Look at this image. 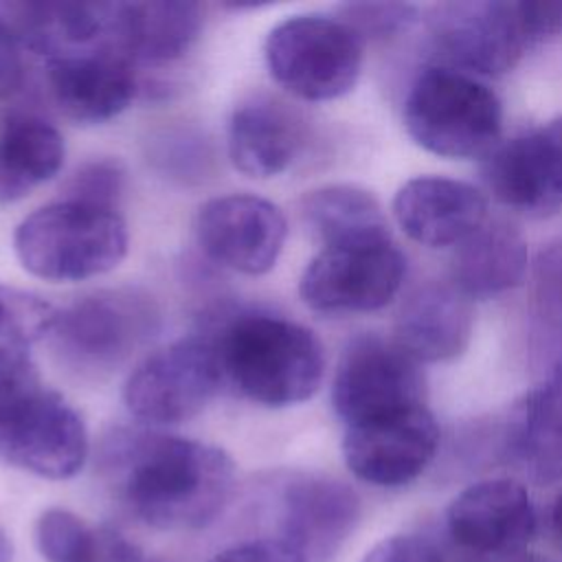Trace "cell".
<instances>
[{"label":"cell","mask_w":562,"mask_h":562,"mask_svg":"<svg viewBox=\"0 0 562 562\" xmlns=\"http://www.w3.org/2000/svg\"><path fill=\"white\" fill-rule=\"evenodd\" d=\"M222 382L211 336H189L143 358L123 384V402L145 424H180L202 413Z\"/></svg>","instance_id":"52a82bcc"},{"label":"cell","mask_w":562,"mask_h":562,"mask_svg":"<svg viewBox=\"0 0 562 562\" xmlns=\"http://www.w3.org/2000/svg\"><path fill=\"white\" fill-rule=\"evenodd\" d=\"M64 136L35 114H13L0 132V204L22 200L59 173Z\"/></svg>","instance_id":"cb8c5ba5"},{"label":"cell","mask_w":562,"mask_h":562,"mask_svg":"<svg viewBox=\"0 0 562 562\" xmlns=\"http://www.w3.org/2000/svg\"><path fill=\"white\" fill-rule=\"evenodd\" d=\"M518 11L531 46L562 33V0H518Z\"/></svg>","instance_id":"836d02e7"},{"label":"cell","mask_w":562,"mask_h":562,"mask_svg":"<svg viewBox=\"0 0 562 562\" xmlns=\"http://www.w3.org/2000/svg\"><path fill=\"white\" fill-rule=\"evenodd\" d=\"M404 347L375 334L353 338L342 351L334 384L331 404L347 424L373 422L424 404L426 380Z\"/></svg>","instance_id":"ba28073f"},{"label":"cell","mask_w":562,"mask_h":562,"mask_svg":"<svg viewBox=\"0 0 562 562\" xmlns=\"http://www.w3.org/2000/svg\"><path fill=\"white\" fill-rule=\"evenodd\" d=\"M195 241L206 259L241 274L270 272L283 250L288 222L283 211L252 193L206 200L193 222Z\"/></svg>","instance_id":"8fae6325"},{"label":"cell","mask_w":562,"mask_h":562,"mask_svg":"<svg viewBox=\"0 0 562 562\" xmlns=\"http://www.w3.org/2000/svg\"><path fill=\"white\" fill-rule=\"evenodd\" d=\"M200 29L202 9L195 2H114V48L130 61H173L191 48Z\"/></svg>","instance_id":"ffe728a7"},{"label":"cell","mask_w":562,"mask_h":562,"mask_svg":"<svg viewBox=\"0 0 562 562\" xmlns=\"http://www.w3.org/2000/svg\"><path fill=\"white\" fill-rule=\"evenodd\" d=\"M454 544L474 555L522 553L538 527L529 492L514 479H485L459 492L446 512Z\"/></svg>","instance_id":"2e32d148"},{"label":"cell","mask_w":562,"mask_h":562,"mask_svg":"<svg viewBox=\"0 0 562 562\" xmlns=\"http://www.w3.org/2000/svg\"><path fill=\"white\" fill-rule=\"evenodd\" d=\"M158 310L140 290H99L57 310L48 338L72 369L101 373L121 367L158 331Z\"/></svg>","instance_id":"8992f818"},{"label":"cell","mask_w":562,"mask_h":562,"mask_svg":"<svg viewBox=\"0 0 562 562\" xmlns=\"http://www.w3.org/2000/svg\"><path fill=\"white\" fill-rule=\"evenodd\" d=\"M99 470L130 514L162 531L211 525L235 485V463L222 448L156 430L110 432Z\"/></svg>","instance_id":"6da1fadb"},{"label":"cell","mask_w":562,"mask_h":562,"mask_svg":"<svg viewBox=\"0 0 562 562\" xmlns=\"http://www.w3.org/2000/svg\"><path fill=\"white\" fill-rule=\"evenodd\" d=\"M551 384L562 391V360H560V364L555 367V375H553V382H551Z\"/></svg>","instance_id":"f35d334b"},{"label":"cell","mask_w":562,"mask_h":562,"mask_svg":"<svg viewBox=\"0 0 562 562\" xmlns=\"http://www.w3.org/2000/svg\"><path fill=\"white\" fill-rule=\"evenodd\" d=\"M439 446V426L422 404L373 422L347 426L342 457L364 483L397 487L417 479Z\"/></svg>","instance_id":"4fadbf2b"},{"label":"cell","mask_w":562,"mask_h":562,"mask_svg":"<svg viewBox=\"0 0 562 562\" xmlns=\"http://www.w3.org/2000/svg\"><path fill=\"white\" fill-rule=\"evenodd\" d=\"M483 180L507 209L544 217L562 209V116L498 143L483 162Z\"/></svg>","instance_id":"9a60e30c"},{"label":"cell","mask_w":562,"mask_h":562,"mask_svg":"<svg viewBox=\"0 0 562 562\" xmlns=\"http://www.w3.org/2000/svg\"><path fill=\"white\" fill-rule=\"evenodd\" d=\"M211 562H307V558L281 538L263 536L235 542Z\"/></svg>","instance_id":"1f68e13d"},{"label":"cell","mask_w":562,"mask_h":562,"mask_svg":"<svg viewBox=\"0 0 562 562\" xmlns=\"http://www.w3.org/2000/svg\"><path fill=\"white\" fill-rule=\"evenodd\" d=\"M57 310L33 292L0 285V345L26 349L48 336Z\"/></svg>","instance_id":"484cf974"},{"label":"cell","mask_w":562,"mask_h":562,"mask_svg":"<svg viewBox=\"0 0 562 562\" xmlns=\"http://www.w3.org/2000/svg\"><path fill=\"white\" fill-rule=\"evenodd\" d=\"M88 452L81 415L46 386L0 428V457L42 479H72L86 465Z\"/></svg>","instance_id":"7c38bea8"},{"label":"cell","mask_w":562,"mask_h":562,"mask_svg":"<svg viewBox=\"0 0 562 562\" xmlns=\"http://www.w3.org/2000/svg\"><path fill=\"white\" fill-rule=\"evenodd\" d=\"M503 562H553L549 558H542V555H533V553H518V555H512Z\"/></svg>","instance_id":"8d00e7d4"},{"label":"cell","mask_w":562,"mask_h":562,"mask_svg":"<svg viewBox=\"0 0 562 562\" xmlns=\"http://www.w3.org/2000/svg\"><path fill=\"white\" fill-rule=\"evenodd\" d=\"M270 77L303 101L347 94L362 70V40L340 20L318 13L277 22L263 42Z\"/></svg>","instance_id":"5b68a950"},{"label":"cell","mask_w":562,"mask_h":562,"mask_svg":"<svg viewBox=\"0 0 562 562\" xmlns=\"http://www.w3.org/2000/svg\"><path fill=\"white\" fill-rule=\"evenodd\" d=\"M75 562H158L112 527H92Z\"/></svg>","instance_id":"4dcf8cb0"},{"label":"cell","mask_w":562,"mask_h":562,"mask_svg":"<svg viewBox=\"0 0 562 562\" xmlns=\"http://www.w3.org/2000/svg\"><path fill=\"white\" fill-rule=\"evenodd\" d=\"M125 173L116 160H90L81 165L66 184V200L116 209Z\"/></svg>","instance_id":"f546056e"},{"label":"cell","mask_w":562,"mask_h":562,"mask_svg":"<svg viewBox=\"0 0 562 562\" xmlns=\"http://www.w3.org/2000/svg\"><path fill=\"white\" fill-rule=\"evenodd\" d=\"M360 516L349 485L325 474H288L274 492L279 536L307 562H327L338 553Z\"/></svg>","instance_id":"5bb4252c"},{"label":"cell","mask_w":562,"mask_h":562,"mask_svg":"<svg viewBox=\"0 0 562 562\" xmlns=\"http://www.w3.org/2000/svg\"><path fill=\"white\" fill-rule=\"evenodd\" d=\"M226 145L237 171L250 178H274L294 162L303 145V127L281 103L257 99L235 108Z\"/></svg>","instance_id":"44dd1931"},{"label":"cell","mask_w":562,"mask_h":562,"mask_svg":"<svg viewBox=\"0 0 562 562\" xmlns=\"http://www.w3.org/2000/svg\"><path fill=\"white\" fill-rule=\"evenodd\" d=\"M22 83V57L13 35L0 24V99L13 94Z\"/></svg>","instance_id":"e575fe53"},{"label":"cell","mask_w":562,"mask_h":562,"mask_svg":"<svg viewBox=\"0 0 562 562\" xmlns=\"http://www.w3.org/2000/svg\"><path fill=\"white\" fill-rule=\"evenodd\" d=\"M549 518H551V533H553V538H555L558 547L562 549V490H560V492H558V496L553 498V505H551V514H549Z\"/></svg>","instance_id":"d590c367"},{"label":"cell","mask_w":562,"mask_h":562,"mask_svg":"<svg viewBox=\"0 0 562 562\" xmlns=\"http://www.w3.org/2000/svg\"><path fill=\"white\" fill-rule=\"evenodd\" d=\"M0 562H11V542L7 540L2 529H0Z\"/></svg>","instance_id":"74e56055"},{"label":"cell","mask_w":562,"mask_h":562,"mask_svg":"<svg viewBox=\"0 0 562 562\" xmlns=\"http://www.w3.org/2000/svg\"><path fill=\"white\" fill-rule=\"evenodd\" d=\"M393 215L402 231L424 246H459L487 220V202L468 182L419 176L400 187Z\"/></svg>","instance_id":"ac0fdd59"},{"label":"cell","mask_w":562,"mask_h":562,"mask_svg":"<svg viewBox=\"0 0 562 562\" xmlns=\"http://www.w3.org/2000/svg\"><path fill=\"white\" fill-rule=\"evenodd\" d=\"M301 215L325 246L391 241L380 202L356 184H327L305 193Z\"/></svg>","instance_id":"d4e9b609"},{"label":"cell","mask_w":562,"mask_h":562,"mask_svg":"<svg viewBox=\"0 0 562 562\" xmlns=\"http://www.w3.org/2000/svg\"><path fill=\"white\" fill-rule=\"evenodd\" d=\"M404 125L424 149L443 158H485L501 138L503 108L479 79L454 68H426L404 103Z\"/></svg>","instance_id":"277c9868"},{"label":"cell","mask_w":562,"mask_h":562,"mask_svg":"<svg viewBox=\"0 0 562 562\" xmlns=\"http://www.w3.org/2000/svg\"><path fill=\"white\" fill-rule=\"evenodd\" d=\"M527 270V241L503 220H485L452 257L454 288L487 299L516 288Z\"/></svg>","instance_id":"7402d4cb"},{"label":"cell","mask_w":562,"mask_h":562,"mask_svg":"<svg viewBox=\"0 0 562 562\" xmlns=\"http://www.w3.org/2000/svg\"><path fill=\"white\" fill-rule=\"evenodd\" d=\"M222 378L246 400L285 408L307 402L325 375L316 334L268 312H239L211 336Z\"/></svg>","instance_id":"7a4b0ae2"},{"label":"cell","mask_w":562,"mask_h":562,"mask_svg":"<svg viewBox=\"0 0 562 562\" xmlns=\"http://www.w3.org/2000/svg\"><path fill=\"white\" fill-rule=\"evenodd\" d=\"M53 101L77 123H105L136 97L132 61L112 48L77 50L46 59Z\"/></svg>","instance_id":"e0dca14e"},{"label":"cell","mask_w":562,"mask_h":562,"mask_svg":"<svg viewBox=\"0 0 562 562\" xmlns=\"http://www.w3.org/2000/svg\"><path fill=\"white\" fill-rule=\"evenodd\" d=\"M92 525L64 507H50L35 522V542L46 562H75Z\"/></svg>","instance_id":"4316f807"},{"label":"cell","mask_w":562,"mask_h":562,"mask_svg":"<svg viewBox=\"0 0 562 562\" xmlns=\"http://www.w3.org/2000/svg\"><path fill=\"white\" fill-rule=\"evenodd\" d=\"M505 443L533 481H562V391L547 384L525 393L509 411Z\"/></svg>","instance_id":"603a6c76"},{"label":"cell","mask_w":562,"mask_h":562,"mask_svg":"<svg viewBox=\"0 0 562 562\" xmlns=\"http://www.w3.org/2000/svg\"><path fill=\"white\" fill-rule=\"evenodd\" d=\"M470 299L454 285L426 283L402 305L395 342L417 362H443L465 351L472 338Z\"/></svg>","instance_id":"d6986e66"},{"label":"cell","mask_w":562,"mask_h":562,"mask_svg":"<svg viewBox=\"0 0 562 562\" xmlns=\"http://www.w3.org/2000/svg\"><path fill=\"white\" fill-rule=\"evenodd\" d=\"M338 13L360 40L395 35L417 20V9L406 2H349L338 7Z\"/></svg>","instance_id":"f1b7e54d"},{"label":"cell","mask_w":562,"mask_h":562,"mask_svg":"<svg viewBox=\"0 0 562 562\" xmlns=\"http://www.w3.org/2000/svg\"><path fill=\"white\" fill-rule=\"evenodd\" d=\"M42 389L44 384L29 351L0 345V428Z\"/></svg>","instance_id":"83f0119b"},{"label":"cell","mask_w":562,"mask_h":562,"mask_svg":"<svg viewBox=\"0 0 562 562\" xmlns=\"http://www.w3.org/2000/svg\"><path fill=\"white\" fill-rule=\"evenodd\" d=\"M362 562H446L441 553L424 538L391 536L378 542Z\"/></svg>","instance_id":"d6a6232c"},{"label":"cell","mask_w":562,"mask_h":562,"mask_svg":"<svg viewBox=\"0 0 562 562\" xmlns=\"http://www.w3.org/2000/svg\"><path fill=\"white\" fill-rule=\"evenodd\" d=\"M26 272L53 283L86 281L114 270L127 252V226L116 209L57 200L26 215L13 233Z\"/></svg>","instance_id":"3957f363"},{"label":"cell","mask_w":562,"mask_h":562,"mask_svg":"<svg viewBox=\"0 0 562 562\" xmlns=\"http://www.w3.org/2000/svg\"><path fill=\"white\" fill-rule=\"evenodd\" d=\"M435 48L459 68L479 75L509 70L531 46L518 0L435 4L426 18Z\"/></svg>","instance_id":"30bf717a"},{"label":"cell","mask_w":562,"mask_h":562,"mask_svg":"<svg viewBox=\"0 0 562 562\" xmlns=\"http://www.w3.org/2000/svg\"><path fill=\"white\" fill-rule=\"evenodd\" d=\"M406 274L404 255L391 244L325 246L303 270L299 294L321 314H360L384 307Z\"/></svg>","instance_id":"9c48e42d"}]
</instances>
